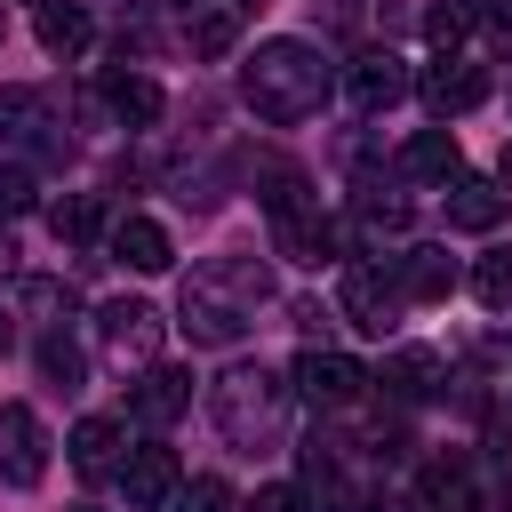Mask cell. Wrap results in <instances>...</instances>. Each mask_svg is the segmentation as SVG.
I'll return each mask as SVG.
<instances>
[{
	"label": "cell",
	"mask_w": 512,
	"mask_h": 512,
	"mask_svg": "<svg viewBox=\"0 0 512 512\" xmlns=\"http://www.w3.org/2000/svg\"><path fill=\"white\" fill-rule=\"evenodd\" d=\"M328 88H336V72H328V56H320L312 40H264V48L240 64V96H248V112L272 120V128L312 120V112L328 104Z\"/></svg>",
	"instance_id": "6da1fadb"
},
{
	"label": "cell",
	"mask_w": 512,
	"mask_h": 512,
	"mask_svg": "<svg viewBox=\"0 0 512 512\" xmlns=\"http://www.w3.org/2000/svg\"><path fill=\"white\" fill-rule=\"evenodd\" d=\"M208 408H216V432L232 448H272L288 432V384L272 368H224L208 384Z\"/></svg>",
	"instance_id": "7a4b0ae2"
},
{
	"label": "cell",
	"mask_w": 512,
	"mask_h": 512,
	"mask_svg": "<svg viewBox=\"0 0 512 512\" xmlns=\"http://www.w3.org/2000/svg\"><path fill=\"white\" fill-rule=\"evenodd\" d=\"M192 344H208V352H224V344H240L248 336V304L232 296V288H216L208 272H192L184 280V320H176Z\"/></svg>",
	"instance_id": "3957f363"
},
{
	"label": "cell",
	"mask_w": 512,
	"mask_h": 512,
	"mask_svg": "<svg viewBox=\"0 0 512 512\" xmlns=\"http://www.w3.org/2000/svg\"><path fill=\"white\" fill-rule=\"evenodd\" d=\"M96 344H104L120 368H152V352H160V312L136 304V296H112V304L96 312Z\"/></svg>",
	"instance_id": "277c9868"
},
{
	"label": "cell",
	"mask_w": 512,
	"mask_h": 512,
	"mask_svg": "<svg viewBox=\"0 0 512 512\" xmlns=\"http://www.w3.org/2000/svg\"><path fill=\"white\" fill-rule=\"evenodd\" d=\"M40 472H48V432H40V416H32L24 400H0V480H8V488H40Z\"/></svg>",
	"instance_id": "5b68a950"
},
{
	"label": "cell",
	"mask_w": 512,
	"mask_h": 512,
	"mask_svg": "<svg viewBox=\"0 0 512 512\" xmlns=\"http://www.w3.org/2000/svg\"><path fill=\"white\" fill-rule=\"evenodd\" d=\"M408 88H416V80H408V64H400L392 48H360V56L344 64V96H352L360 112H392Z\"/></svg>",
	"instance_id": "8992f818"
},
{
	"label": "cell",
	"mask_w": 512,
	"mask_h": 512,
	"mask_svg": "<svg viewBox=\"0 0 512 512\" xmlns=\"http://www.w3.org/2000/svg\"><path fill=\"white\" fill-rule=\"evenodd\" d=\"M416 96L448 120V112H472L480 96H488V64H472V56H440L424 80H416Z\"/></svg>",
	"instance_id": "52a82bcc"
},
{
	"label": "cell",
	"mask_w": 512,
	"mask_h": 512,
	"mask_svg": "<svg viewBox=\"0 0 512 512\" xmlns=\"http://www.w3.org/2000/svg\"><path fill=\"white\" fill-rule=\"evenodd\" d=\"M360 384H368V368L360 360H344V352H304L296 360V392L304 400H320V408H344V400H360Z\"/></svg>",
	"instance_id": "ba28073f"
},
{
	"label": "cell",
	"mask_w": 512,
	"mask_h": 512,
	"mask_svg": "<svg viewBox=\"0 0 512 512\" xmlns=\"http://www.w3.org/2000/svg\"><path fill=\"white\" fill-rule=\"evenodd\" d=\"M128 408H136V424H152V432H168V424H176V416L192 408V376H184V368H160V360H152V368L136 376V392H128Z\"/></svg>",
	"instance_id": "9c48e42d"
},
{
	"label": "cell",
	"mask_w": 512,
	"mask_h": 512,
	"mask_svg": "<svg viewBox=\"0 0 512 512\" xmlns=\"http://www.w3.org/2000/svg\"><path fill=\"white\" fill-rule=\"evenodd\" d=\"M120 488H128V512H168V496L184 488V472H176L168 448H136L120 464Z\"/></svg>",
	"instance_id": "30bf717a"
},
{
	"label": "cell",
	"mask_w": 512,
	"mask_h": 512,
	"mask_svg": "<svg viewBox=\"0 0 512 512\" xmlns=\"http://www.w3.org/2000/svg\"><path fill=\"white\" fill-rule=\"evenodd\" d=\"M392 312H400V288H392L376 264H352V272H344V320H352V328H368V336H384V328H392Z\"/></svg>",
	"instance_id": "8fae6325"
},
{
	"label": "cell",
	"mask_w": 512,
	"mask_h": 512,
	"mask_svg": "<svg viewBox=\"0 0 512 512\" xmlns=\"http://www.w3.org/2000/svg\"><path fill=\"white\" fill-rule=\"evenodd\" d=\"M392 400H432L440 384H448V360L432 352V344H400L392 360H384V376H376Z\"/></svg>",
	"instance_id": "7c38bea8"
},
{
	"label": "cell",
	"mask_w": 512,
	"mask_h": 512,
	"mask_svg": "<svg viewBox=\"0 0 512 512\" xmlns=\"http://www.w3.org/2000/svg\"><path fill=\"white\" fill-rule=\"evenodd\" d=\"M504 208H512V192L488 184V176H456V184H448V224H456V232H496Z\"/></svg>",
	"instance_id": "4fadbf2b"
},
{
	"label": "cell",
	"mask_w": 512,
	"mask_h": 512,
	"mask_svg": "<svg viewBox=\"0 0 512 512\" xmlns=\"http://www.w3.org/2000/svg\"><path fill=\"white\" fill-rule=\"evenodd\" d=\"M272 232H280V256H296V264H336V224H328L320 208L272 216Z\"/></svg>",
	"instance_id": "5bb4252c"
},
{
	"label": "cell",
	"mask_w": 512,
	"mask_h": 512,
	"mask_svg": "<svg viewBox=\"0 0 512 512\" xmlns=\"http://www.w3.org/2000/svg\"><path fill=\"white\" fill-rule=\"evenodd\" d=\"M400 168H408L416 184H456V176H464V152H456V136H448V128H424V136H408Z\"/></svg>",
	"instance_id": "9a60e30c"
},
{
	"label": "cell",
	"mask_w": 512,
	"mask_h": 512,
	"mask_svg": "<svg viewBox=\"0 0 512 512\" xmlns=\"http://www.w3.org/2000/svg\"><path fill=\"white\" fill-rule=\"evenodd\" d=\"M112 256H120L128 272H168L176 248H168V232H160L152 216H120V224H112Z\"/></svg>",
	"instance_id": "2e32d148"
},
{
	"label": "cell",
	"mask_w": 512,
	"mask_h": 512,
	"mask_svg": "<svg viewBox=\"0 0 512 512\" xmlns=\"http://www.w3.org/2000/svg\"><path fill=\"white\" fill-rule=\"evenodd\" d=\"M408 304H440L448 288H456V264H448V248H408L400 256V280H392Z\"/></svg>",
	"instance_id": "e0dca14e"
},
{
	"label": "cell",
	"mask_w": 512,
	"mask_h": 512,
	"mask_svg": "<svg viewBox=\"0 0 512 512\" xmlns=\"http://www.w3.org/2000/svg\"><path fill=\"white\" fill-rule=\"evenodd\" d=\"M72 472H80V480L120 472V424H112V416H80V424H72Z\"/></svg>",
	"instance_id": "ac0fdd59"
},
{
	"label": "cell",
	"mask_w": 512,
	"mask_h": 512,
	"mask_svg": "<svg viewBox=\"0 0 512 512\" xmlns=\"http://www.w3.org/2000/svg\"><path fill=\"white\" fill-rule=\"evenodd\" d=\"M416 512H480V488L464 464H424L416 480Z\"/></svg>",
	"instance_id": "d6986e66"
},
{
	"label": "cell",
	"mask_w": 512,
	"mask_h": 512,
	"mask_svg": "<svg viewBox=\"0 0 512 512\" xmlns=\"http://www.w3.org/2000/svg\"><path fill=\"white\" fill-rule=\"evenodd\" d=\"M104 96H112V112H120L128 128H152V120H160V88H152L144 72H112Z\"/></svg>",
	"instance_id": "ffe728a7"
},
{
	"label": "cell",
	"mask_w": 512,
	"mask_h": 512,
	"mask_svg": "<svg viewBox=\"0 0 512 512\" xmlns=\"http://www.w3.org/2000/svg\"><path fill=\"white\" fill-rule=\"evenodd\" d=\"M352 224H360L368 240H384V232H408V200H400V192H384V184H360V208H352Z\"/></svg>",
	"instance_id": "44dd1931"
},
{
	"label": "cell",
	"mask_w": 512,
	"mask_h": 512,
	"mask_svg": "<svg viewBox=\"0 0 512 512\" xmlns=\"http://www.w3.org/2000/svg\"><path fill=\"white\" fill-rule=\"evenodd\" d=\"M40 48H48V56H80V48H88V16L64 8V0H48V8H40Z\"/></svg>",
	"instance_id": "7402d4cb"
},
{
	"label": "cell",
	"mask_w": 512,
	"mask_h": 512,
	"mask_svg": "<svg viewBox=\"0 0 512 512\" xmlns=\"http://www.w3.org/2000/svg\"><path fill=\"white\" fill-rule=\"evenodd\" d=\"M232 40H240V8H232V0H208V8L192 16V48H200V56H232Z\"/></svg>",
	"instance_id": "603a6c76"
},
{
	"label": "cell",
	"mask_w": 512,
	"mask_h": 512,
	"mask_svg": "<svg viewBox=\"0 0 512 512\" xmlns=\"http://www.w3.org/2000/svg\"><path fill=\"white\" fill-rule=\"evenodd\" d=\"M472 24H480V0H432V8H424V40H432L440 56H448Z\"/></svg>",
	"instance_id": "cb8c5ba5"
},
{
	"label": "cell",
	"mask_w": 512,
	"mask_h": 512,
	"mask_svg": "<svg viewBox=\"0 0 512 512\" xmlns=\"http://www.w3.org/2000/svg\"><path fill=\"white\" fill-rule=\"evenodd\" d=\"M48 224H56V240H96L104 232V208H96V192H64L48 208Z\"/></svg>",
	"instance_id": "d4e9b609"
},
{
	"label": "cell",
	"mask_w": 512,
	"mask_h": 512,
	"mask_svg": "<svg viewBox=\"0 0 512 512\" xmlns=\"http://www.w3.org/2000/svg\"><path fill=\"white\" fill-rule=\"evenodd\" d=\"M472 296H480L488 312H512V248H488V256L472 264Z\"/></svg>",
	"instance_id": "484cf974"
},
{
	"label": "cell",
	"mask_w": 512,
	"mask_h": 512,
	"mask_svg": "<svg viewBox=\"0 0 512 512\" xmlns=\"http://www.w3.org/2000/svg\"><path fill=\"white\" fill-rule=\"evenodd\" d=\"M40 376H48L56 392H80V384H88V360H80V344H72V336H48V344H40Z\"/></svg>",
	"instance_id": "4316f807"
},
{
	"label": "cell",
	"mask_w": 512,
	"mask_h": 512,
	"mask_svg": "<svg viewBox=\"0 0 512 512\" xmlns=\"http://www.w3.org/2000/svg\"><path fill=\"white\" fill-rule=\"evenodd\" d=\"M0 128L8 136H40L48 128V96L40 88H0Z\"/></svg>",
	"instance_id": "83f0119b"
},
{
	"label": "cell",
	"mask_w": 512,
	"mask_h": 512,
	"mask_svg": "<svg viewBox=\"0 0 512 512\" xmlns=\"http://www.w3.org/2000/svg\"><path fill=\"white\" fill-rule=\"evenodd\" d=\"M176 512H232V488H224L216 472H200V480L176 488Z\"/></svg>",
	"instance_id": "f1b7e54d"
},
{
	"label": "cell",
	"mask_w": 512,
	"mask_h": 512,
	"mask_svg": "<svg viewBox=\"0 0 512 512\" xmlns=\"http://www.w3.org/2000/svg\"><path fill=\"white\" fill-rule=\"evenodd\" d=\"M40 200V184H32V168H16V160H0V216H24Z\"/></svg>",
	"instance_id": "f546056e"
},
{
	"label": "cell",
	"mask_w": 512,
	"mask_h": 512,
	"mask_svg": "<svg viewBox=\"0 0 512 512\" xmlns=\"http://www.w3.org/2000/svg\"><path fill=\"white\" fill-rule=\"evenodd\" d=\"M24 312L56 320V312H72V288H64V280H24Z\"/></svg>",
	"instance_id": "4dcf8cb0"
},
{
	"label": "cell",
	"mask_w": 512,
	"mask_h": 512,
	"mask_svg": "<svg viewBox=\"0 0 512 512\" xmlns=\"http://www.w3.org/2000/svg\"><path fill=\"white\" fill-rule=\"evenodd\" d=\"M248 512H312V496H304L296 480H272V488H256V496H248Z\"/></svg>",
	"instance_id": "1f68e13d"
},
{
	"label": "cell",
	"mask_w": 512,
	"mask_h": 512,
	"mask_svg": "<svg viewBox=\"0 0 512 512\" xmlns=\"http://www.w3.org/2000/svg\"><path fill=\"white\" fill-rule=\"evenodd\" d=\"M336 512H384V504H376V496H360V488H344V496H336Z\"/></svg>",
	"instance_id": "d6a6232c"
},
{
	"label": "cell",
	"mask_w": 512,
	"mask_h": 512,
	"mask_svg": "<svg viewBox=\"0 0 512 512\" xmlns=\"http://www.w3.org/2000/svg\"><path fill=\"white\" fill-rule=\"evenodd\" d=\"M8 344H16V320H8V312H0V352H8Z\"/></svg>",
	"instance_id": "836d02e7"
},
{
	"label": "cell",
	"mask_w": 512,
	"mask_h": 512,
	"mask_svg": "<svg viewBox=\"0 0 512 512\" xmlns=\"http://www.w3.org/2000/svg\"><path fill=\"white\" fill-rule=\"evenodd\" d=\"M168 8H184V16H200V8H208V0H168Z\"/></svg>",
	"instance_id": "e575fe53"
},
{
	"label": "cell",
	"mask_w": 512,
	"mask_h": 512,
	"mask_svg": "<svg viewBox=\"0 0 512 512\" xmlns=\"http://www.w3.org/2000/svg\"><path fill=\"white\" fill-rule=\"evenodd\" d=\"M8 264H16V248H8V240H0V272H8Z\"/></svg>",
	"instance_id": "d590c367"
},
{
	"label": "cell",
	"mask_w": 512,
	"mask_h": 512,
	"mask_svg": "<svg viewBox=\"0 0 512 512\" xmlns=\"http://www.w3.org/2000/svg\"><path fill=\"white\" fill-rule=\"evenodd\" d=\"M504 184H512V144H504Z\"/></svg>",
	"instance_id": "8d00e7d4"
},
{
	"label": "cell",
	"mask_w": 512,
	"mask_h": 512,
	"mask_svg": "<svg viewBox=\"0 0 512 512\" xmlns=\"http://www.w3.org/2000/svg\"><path fill=\"white\" fill-rule=\"evenodd\" d=\"M0 40H8V16H0Z\"/></svg>",
	"instance_id": "74e56055"
},
{
	"label": "cell",
	"mask_w": 512,
	"mask_h": 512,
	"mask_svg": "<svg viewBox=\"0 0 512 512\" xmlns=\"http://www.w3.org/2000/svg\"><path fill=\"white\" fill-rule=\"evenodd\" d=\"M72 512H96V504H72Z\"/></svg>",
	"instance_id": "f35d334b"
},
{
	"label": "cell",
	"mask_w": 512,
	"mask_h": 512,
	"mask_svg": "<svg viewBox=\"0 0 512 512\" xmlns=\"http://www.w3.org/2000/svg\"><path fill=\"white\" fill-rule=\"evenodd\" d=\"M40 8H48V0H40Z\"/></svg>",
	"instance_id": "ab89813d"
}]
</instances>
